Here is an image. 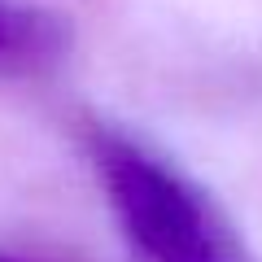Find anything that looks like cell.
<instances>
[{
  "label": "cell",
  "mask_w": 262,
  "mask_h": 262,
  "mask_svg": "<svg viewBox=\"0 0 262 262\" xmlns=\"http://www.w3.org/2000/svg\"><path fill=\"white\" fill-rule=\"evenodd\" d=\"M70 31L61 13L35 0H0V83L39 79L66 57Z\"/></svg>",
  "instance_id": "obj_2"
},
{
  "label": "cell",
  "mask_w": 262,
  "mask_h": 262,
  "mask_svg": "<svg viewBox=\"0 0 262 262\" xmlns=\"http://www.w3.org/2000/svg\"><path fill=\"white\" fill-rule=\"evenodd\" d=\"M0 262H18V258H0Z\"/></svg>",
  "instance_id": "obj_3"
},
{
  "label": "cell",
  "mask_w": 262,
  "mask_h": 262,
  "mask_svg": "<svg viewBox=\"0 0 262 262\" xmlns=\"http://www.w3.org/2000/svg\"><path fill=\"white\" fill-rule=\"evenodd\" d=\"M83 149L140 262H258L210 188L144 136L88 118Z\"/></svg>",
  "instance_id": "obj_1"
}]
</instances>
